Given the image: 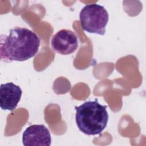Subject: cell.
<instances>
[{
    "instance_id": "6da1fadb",
    "label": "cell",
    "mask_w": 146,
    "mask_h": 146,
    "mask_svg": "<svg viewBox=\"0 0 146 146\" xmlns=\"http://www.w3.org/2000/svg\"><path fill=\"white\" fill-rule=\"evenodd\" d=\"M40 43V38L34 31L15 27L7 35L0 36V59L4 62L27 60L36 54Z\"/></svg>"
},
{
    "instance_id": "7a4b0ae2",
    "label": "cell",
    "mask_w": 146,
    "mask_h": 146,
    "mask_svg": "<svg viewBox=\"0 0 146 146\" xmlns=\"http://www.w3.org/2000/svg\"><path fill=\"white\" fill-rule=\"evenodd\" d=\"M107 107L99 103L97 99L75 107V120L79 129L87 135L102 133L108 121Z\"/></svg>"
},
{
    "instance_id": "3957f363",
    "label": "cell",
    "mask_w": 146,
    "mask_h": 146,
    "mask_svg": "<svg viewBox=\"0 0 146 146\" xmlns=\"http://www.w3.org/2000/svg\"><path fill=\"white\" fill-rule=\"evenodd\" d=\"M79 19L81 27L84 30L90 33L103 35L109 15L104 6L93 3L83 7L79 14Z\"/></svg>"
},
{
    "instance_id": "277c9868",
    "label": "cell",
    "mask_w": 146,
    "mask_h": 146,
    "mask_svg": "<svg viewBox=\"0 0 146 146\" xmlns=\"http://www.w3.org/2000/svg\"><path fill=\"white\" fill-rule=\"evenodd\" d=\"M51 47L54 51L62 55L74 52L78 47V39L76 34L67 29H62L53 35Z\"/></svg>"
},
{
    "instance_id": "5b68a950",
    "label": "cell",
    "mask_w": 146,
    "mask_h": 146,
    "mask_svg": "<svg viewBox=\"0 0 146 146\" xmlns=\"http://www.w3.org/2000/svg\"><path fill=\"white\" fill-rule=\"evenodd\" d=\"M25 146H50L51 137L48 129L43 124H34L28 127L22 135Z\"/></svg>"
},
{
    "instance_id": "8992f818",
    "label": "cell",
    "mask_w": 146,
    "mask_h": 146,
    "mask_svg": "<svg viewBox=\"0 0 146 146\" xmlns=\"http://www.w3.org/2000/svg\"><path fill=\"white\" fill-rule=\"evenodd\" d=\"M22 91L19 86L12 82L1 84L0 87V107L3 110L13 111L19 102Z\"/></svg>"
}]
</instances>
